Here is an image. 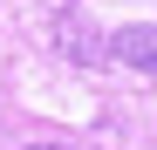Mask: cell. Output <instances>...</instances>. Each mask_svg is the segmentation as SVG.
<instances>
[{
	"label": "cell",
	"instance_id": "7a4b0ae2",
	"mask_svg": "<svg viewBox=\"0 0 157 150\" xmlns=\"http://www.w3.org/2000/svg\"><path fill=\"white\" fill-rule=\"evenodd\" d=\"M21 150H75V143H21Z\"/></svg>",
	"mask_w": 157,
	"mask_h": 150
},
{
	"label": "cell",
	"instance_id": "6da1fadb",
	"mask_svg": "<svg viewBox=\"0 0 157 150\" xmlns=\"http://www.w3.org/2000/svg\"><path fill=\"white\" fill-rule=\"evenodd\" d=\"M109 55H116L123 68H144V75H157V28H150V21H137V28L109 34Z\"/></svg>",
	"mask_w": 157,
	"mask_h": 150
}]
</instances>
